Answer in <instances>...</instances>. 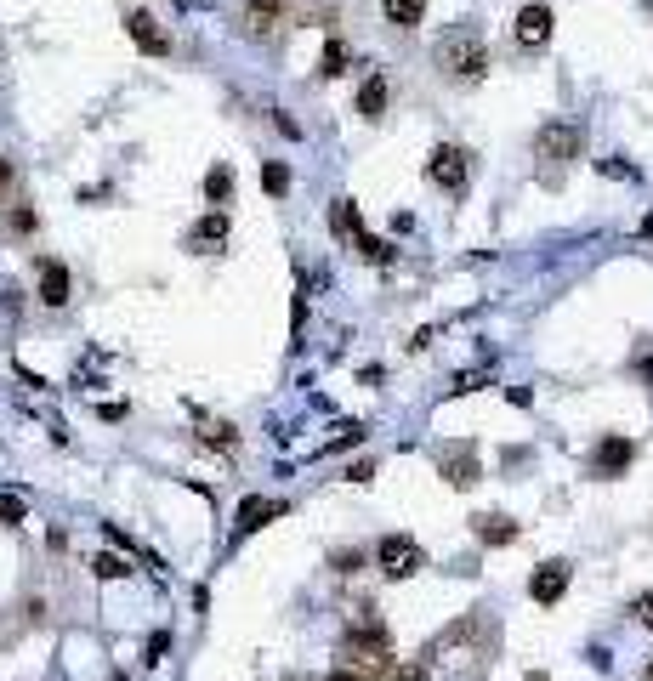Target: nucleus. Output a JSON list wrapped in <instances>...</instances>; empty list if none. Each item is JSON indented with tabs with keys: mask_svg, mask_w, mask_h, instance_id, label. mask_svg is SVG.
Segmentation results:
<instances>
[{
	"mask_svg": "<svg viewBox=\"0 0 653 681\" xmlns=\"http://www.w3.org/2000/svg\"><path fill=\"white\" fill-rule=\"evenodd\" d=\"M387 97H392V86H387V74L375 69V74H364V86H358V120H381L387 114Z\"/></svg>",
	"mask_w": 653,
	"mask_h": 681,
	"instance_id": "obj_12",
	"label": "nucleus"
},
{
	"mask_svg": "<svg viewBox=\"0 0 653 681\" xmlns=\"http://www.w3.org/2000/svg\"><path fill=\"white\" fill-rule=\"evenodd\" d=\"M631 460H636V443H631V437H602L591 466H597V477H619Z\"/></svg>",
	"mask_w": 653,
	"mask_h": 681,
	"instance_id": "obj_10",
	"label": "nucleus"
},
{
	"mask_svg": "<svg viewBox=\"0 0 653 681\" xmlns=\"http://www.w3.org/2000/svg\"><path fill=\"white\" fill-rule=\"evenodd\" d=\"M426 182L460 199V193H466V182H472V154H466V148H455V142L432 148V159H426Z\"/></svg>",
	"mask_w": 653,
	"mask_h": 681,
	"instance_id": "obj_3",
	"label": "nucleus"
},
{
	"mask_svg": "<svg viewBox=\"0 0 653 681\" xmlns=\"http://www.w3.org/2000/svg\"><path fill=\"white\" fill-rule=\"evenodd\" d=\"M438 472L449 477L455 489H472L477 477H483V472H477V454H472V449H449V454L438 460Z\"/></svg>",
	"mask_w": 653,
	"mask_h": 681,
	"instance_id": "obj_13",
	"label": "nucleus"
},
{
	"mask_svg": "<svg viewBox=\"0 0 653 681\" xmlns=\"http://www.w3.org/2000/svg\"><path fill=\"white\" fill-rule=\"evenodd\" d=\"M165 653H171V630H154V636H148V647H142V664H159Z\"/></svg>",
	"mask_w": 653,
	"mask_h": 681,
	"instance_id": "obj_26",
	"label": "nucleus"
},
{
	"mask_svg": "<svg viewBox=\"0 0 653 681\" xmlns=\"http://www.w3.org/2000/svg\"><path fill=\"white\" fill-rule=\"evenodd\" d=\"M392 681H432V676H426L421 664H404V670H398V676H392Z\"/></svg>",
	"mask_w": 653,
	"mask_h": 681,
	"instance_id": "obj_31",
	"label": "nucleus"
},
{
	"mask_svg": "<svg viewBox=\"0 0 653 681\" xmlns=\"http://www.w3.org/2000/svg\"><path fill=\"white\" fill-rule=\"evenodd\" d=\"M529 681H546V676H529Z\"/></svg>",
	"mask_w": 653,
	"mask_h": 681,
	"instance_id": "obj_34",
	"label": "nucleus"
},
{
	"mask_svg": "<svg viewBox=\"0 0 653 681\" xmlns=\"http://www.w3.org/2000/svg\"><path fill=\"white\" fill-rule=\"evenodd\" d=\"M205 199H211V205H228L233 199V165H211V171H205Z\"/></svg>",
	"mask_w": 653,
	"mask_h": 681,
	"instance_id": "obj_18",
	"label": "nucleus"
},
{
	"mask_svg": "<svg viewBox=\"0 0 653 681\" xmlns=\"http://www.w3.org/2000/svg\"><path fill=\"white\" fill-rule=\"evenodd\" d=\"M262 188L273 193V199H284V193H290V171H284L279 159H262Z\"/></svg>",
	"mask_w": 653,
	"mask_h": 681,
	"instance_id": "obj_23",
	"label": "nucleus"
},
{
	"mask_svg": "<svg viewBox=\"0 0 653 681\" xmlns=\"http://www.w3.org/2000/svg\"><path fill=\"white\" fill-rule=\"evenodd\" d=\"M205 443H211V449H233V443H239V432H233L228 420H211V426H205Z\"/></svg>",
	"mask_w": 653,
	"mask_h": 681,
	"instance_id": "obj_25",
	"label": "nucleus"
},
{
	"mask_svg": "<svg viewBox=\"0 0 653 681\" xmlns=\"http://www.w3.org/2000/svg\"><path fill=\"white\" fill-rule=\"evenodd\" d=\"M375 562H381V574L387 579H415L426 568V551L409 534H387V540L375 545Z\"/></svg>",
	"mask_w": 653,
	"mask_h": 681,
	"instance_id": "obj_5",
	"label": "nucleus"
},
{
	"mask_svg": "<svg viewBox=\"0 0 653 681\" xmlns=\"http://www.w3.org/2000/svg\"><path fill=\"white\" fill-rule=\"evenodd\" d=\"M91 574H97V579H125V574H131V562L114 557V551H103V557L91 562Z\"/></svg>",
	"mask_w": 653,
	"mask_h": 681,
	"instance_id": "obj_24",
	"label": "nucleus"
},
{
	"mask_svg": "<svg viewBox=\"0 0 653 681\" xmlns=\"http://www.w3.org/2000/svg\"><path fill=\"white\" fill-rule=\"evenodd\" d=\"M534 154L551 159V165H568V159L585 154V131L574 120H546L540 131H534Z\"/></svg>",
	"mask_w": 653,
	"mask_h": 681,
	"instance_id": "obj_4",
	"label": "nucleus"
},
{
	"mask_svg": "<svg viewBox=\"0 0 653 681\" xmlns=\"http://www.w3.org/2000/svg\"><path fill=\"white\" fill-rule=\"evenodd\" d=\"M0 523H6V528L29 523V500H23V494H12V489H0Z\"/></svg>",
	"mask_w": 653,
	"mask_h": 681,
	"instance_id": "obj_20",
	"label": "nucleus"
},
{
	"mask_svg": "<svg viewBox=\"0 0 653 681\" xmlns=\"http://www.w3.org/2000/svg\"><path fill=\"white\" fill-rule=\"evenodd\" d=\"M563 591H568V562H546V568H534L529 596L540 602V608H551V602H557Z\"/></svg>",
	"mask_w": 653,
	"mask_h": 681,
	"instance_id": "obj_11",
	"label": "nucleus"
},
{
	"mask_svg": "<svg viewBox=\"0 0 653 681\" xmlns=\"http://www.w3.org/2000/svg\"><path fill=\"white\" fill-rule=\"evenodd\" d=\"M284 511V500H245L239 506V534H256V528L267 523V517H279Z\"/></svg>",
	"mask_w": 653,
	"mask_h": 681,
	"instance_id": "obj_17",
	"label": "nucleus"
},
{
	"mask_svg": "<svg viewBox=\"0 0 653 681\" xmlns=\"http://www.w3.org/2000/svg\"><path fill=\"white\" fill-rule=\"evenodd\" d=\"M222 245H228V210L211 205L194 227H188V250H194V256H211V250H222Z\"/></svg>",
	"mask_w": 653,
	"mask_h": 681,
	"instance_id": "obj_8",
	"label": "nucleus"
},
{
	"mask_svg": "<svg viewBox=\"0 0 653 681\" xmlns=\"http://www.w3.org/2000/svg\"><path fill=\"white\" fill-rule=\"evenodd\" d=\"M69 296H74V279H69V267L63 262H40V307H69Z\"/></svg>",
	"mask_w": 653,
	"mask_h": 681,
	"instance_id": "obj_9",
	"label": "nucleus"
},
{
	"mask_svg": "<svg viewBox=\"0 0 653 681\" xmlns=\"http://www.w3.org/2000/svg\"><path fill=\"white\" fill-rule=\"evenodd\" d=\"M324 681H364V676H353V670H330Z\"/></svg>",
	"mask_w": 653,
	"mask_h": 681,
	"instance_id": "obj_32",
	"label": "nucleus"
},
{
	"mask_svg": "<svg viewBox=\"0 0 653 681\" xmlns=\"http://www.w3.org/2000/svg\"><path fill=\"white\" fill-rule=\"evenodd\" d=\"M648 681H653V659H648Z\"/></svg>",
	"mask_w": 653,
	"mask_h": 681,
	"instance_id": "obj_33",
	"label": "nucleus"
},
{
	"mask_svg": "<svg viewBox=\"0 0 653 681\" xmlns=\"http://www.w3.org/2000/svg\"><path fill=\"white\" fill-rule=\"evenodd\" d=\"M353 245H358V256H364L370 267H387V262H392V245H387V239H370V233H358Z\"/></svg>",
	"mask_w": 653,
	"mask_h": 681,
	"instance_id": "obj_21",
	"label": "nucleus"
},
{
	"mask_svg": "<svg viewBox=\"0 0 653 681\" xmlns=\"http://www.w3.org/2000/svg\"><path fill=\"white\" fill-rule=\"evenodd\" d=\"M330 568H336V574H358V568H364V551H336V557H330Z\"/></svg>",
	"mask_w": 653,
	"mask_h": 681,
	"instance_id": "obj_27",
	"label": "nucleus"
},
{
	"mask_svg": "<svg viewBox=\"0 0 653 681\" xmlns=\"http://www.w3.org/2000/svg\"><path fill=\"white\" fill-rule=\"evenodd\" d=\"M551 35H557V12H551L546 0H529V6H517V18H512L517 52H546Z\"/></svg>",
	"mask_w": 653,
	"mask_h": 681,
	"instance_id": "obj_2",
	"label": "nucleus"
},
{
	"mask_svg": "<svg viewBox=\"0 0 653 681\" xmlns=\"http://www.w3.org/2000/svg\"><path fill=\"white\" fill-rule=\"evenodd\" d=\"M631 613H636V625H648V630H653V591H642V596H636V602H631Z\"/></svg>",
	"mask_w": 653,
	"mask_h": 681,
	"instance_id": "obj_28",
	"label": "nucleus"
},
{
	"mask_svg": "<svg viewBox=\"0 0 653 681\" xmlns=\"http://www.w3.org/2000/svg\"><path fill=\"white\" fill-rule=\"evenodd\" d=\"M330 233L336 239H358L364 233V216H358L353 199H330Z\"/></svg>",
	"mask_w": 653,
	"mask_h": 681,
	"instance_id": "obj_15",
	"label": "nucleus"
},
{
	"mask_svg": "<svg viewBox=\"0 0 653 681\" xmlns=\"http://www.w3.org/2000/svg\"><path fill=\"white\" fill-rule=\"evenodd\" d=\"M472 534L483 545H512L517 540V523H512V517H500V511H483V517H472Z\"/></svg>",
	"mask_w": 653,
	"mask_h": 681,
	"instance_id": "obj_14",
	"label": "nucleus"
},
{
	"mask_svg": "<svg viewBox=\"0 0 653 681\" xmlns=\"http://www.w3.org/2000/svg\"><path fill=\"white\" fill-rule=\"evenodd\" d=\"M432 63H438L443 80H455V86H477L483 74L495 69V57H489V40L477 23H455V29H443L438 46H432Z\"/></svg>",
	"mask_w": 653,
	"mask_h": 681,
	"instance_id": "obj_1",
	"label": "nucleus"
},
{
	"mask_svg": "<svg viewBox=\"0 0 653 681\" xmlns=\"http://www.w3.org/2000/svg\"><path fill=\"white\" fill-rule=\"evenodd\" d=\"M381 12H387L392 29H421V23H426V0H381Z\"/></svg>",
	"mask_w": 653,
	"mask_h": 681,
	"instance_id": "obj_16",
	"label": "nucleus"
},
{
	"mask_svg": "<svg viewBox=\"0 0 653 681\" xmlns=\"http://www.w3.org/2000/svg\"><path fill=\"white\" fill-rule=\"evenodd\" d=\"M347 63H353L347 40H330V46H324V57H318V74H324V80H341V74H347Z\"/></svg>",
	"mask_w": 653,
	"mask_h": 681,
	"instance_id": "obj_19",
	"label": "nucleus"
},
{
	"mask_svg": "<svg viewBox=\"0 0 653 681\" xmlns=\"http://www.w3.org/2000/svg\"><path fill=\"white\" fill-rule=\"evenodd\" d=\"M290 12H296V0H245V23H250V35H284V23H290Z\"/></svg>",
	"mask_w": 653,
	"mask_h": 681,
	"instance_id": "obj_7",
	"label": "nucleus"
},
{
	"mask_svg": "<svg viewBox=\"0 0 653 681\" xmlns=\"http://www.w3.org/2000/svg\"><path fill=\"white\" fill-rule=\"evenodd\" d=\"M273 125H279L284 137H301V125H296V120H290V114H284V108H279V114H273Z\"/></svg>",
	"mask_w": 653,
	"mask_h": 681,
	"instance_id": "obj_30",
	"label": "nucleus"
},
{
	"mask_svg": "<svg viewBox=\"0 0 653 681\" xmlns=\"http://www.w3.org/2000/svg\"><path fill=\"white\" fill-rule=\"evenodd\" d=\"M125 35H131V46L142 57H171V35L159 29L154 12H125Z\"/></svg>",
	"mask_w": 653,
	"mask_h": 681,
	"instance_id": "obj_6",
	"label": "nucleus"
},
{
	"mask_svg": "<svg viewBox=\"0 0 653 681\" xmlns=\"http://www.w3.org/2000/svg\"><path fill=\"white\" fill-rule=\"evenodd\" d=\"M6 227L29 239V233H40V210L35 205H12V210H6Z\"/></svg>",
	"mask_w": 653,
	"mask_h": 681,
	"instance_id": "obj_22",
	"label": "nucleus"
},
{
	"mask_svg": "<svg viewBox=\"0 0 653 681\" xmlns=\"http://www.w3.org/2000/svg\"><path fill=\"white\" fill-rule=\"evenodd\" d=\"M12 182H18V165L0 154V193H12Z\"/></svg>",
	"mask_w": 653,
	"mask_h": 681,
	"instance_id": "obj_29",
	"label": "nucleus"
}]
</instances>
